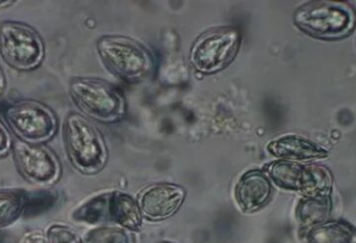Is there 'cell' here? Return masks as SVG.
<instances>
[{"mask_svg":"<svg viewBox=\"0 0 356 243\" xmlns=\"http://www.w3.org/2000/svg\"><path fill=\"white\" fill-rule=\"evenodd\" d=\"M69 162L83 175H95L106 167L108 150L100 132L77 112H69L63 125Z\"/></svg>","mask_w":356,"mask_h":243,"instance_id":"obj_1","label":"cell"},{"mask_svg":"<svg viewBox=\"0 0 356 243\" xmlns=\"http://www.w3.org/2000/svg\"><path fill=\"white\" fill-rule=\"evenodd\" d=\"M294 23L300 31L318 39L346 37L355 28V10L350 4L339 1H309L294 12Z\"/></svg>","mask_w":356,"mask_h":243,"instance_id":"obj_2","label":"cell"},{"mask_svg":"<svg viewBox=\"0 0 356 243\" xmlns=\"http://www.w3.org/2000/svg\"><path fill=\"white\" fill-rule=\"evenodd\" d=\"M3 117L15 138L27 144H45L58 132L56 112L38 100L10 102L4 108Z\"/></svg>","mask_w":356,"mask_h":243,"instance_id":"obj_3","label":"cell"},{"mask_svg":"<svg viewBox=\"0 0 356 243\" xmlns=\"http://www.w3.org/2000/svg\"><path fill=\"white\" fill-rule=\"evenodd\" d=\"M98 54L111 73L127 81H143L152 70V58L141 44L120 35H104L97 42Z\"/></svg>","mask_w":356,"mask_h":243,"instance_id":"obj_4","label":"cell"},{"mask_svg":"<svg viewBox=\"0 0 356 243\" xmlns=\"http://www.w3.org/2000/svg\"><path fill=\"white\" fill-rule=\"evenodd\" d=\"M0 58L14 70H35L45 58V44L27 23L3 21L0 23Z\"/></svg>","mask_w":356,"mask_h":243,"instance_id":"obj_5","label":"cell"},{"mask_svg":"<svg viewBox=\"0 0 356 243\" xmlns=\"http://www.w3.org/2000/svg\"><path fill=\"white\" fill-rule=\"evenodd\" d=\"M69 94L79 110L93 120L111 123L124 114V98L117 87L102 79L75 77Z\"/></svg>","mask_w":356,"mask_h":243,"instance_id":"obj_6","label":"cell"},{"mask_svg":"<svg viewBox=\"0 0 356 243\" xmlns=\"http://www.w3.org/2000/svg\"><path fill=\"white\" fill-rule=\"evenodd\" d=\"M270 181L278 187L298 192L303 196H332L334 178L322 165H303L278 160L266 167Z\"/></svg>","mask_w":356,"mask_h":243,"instance_id":"obj_7","label":"cell"},{"mask_svg":"<svg viewBox=\"0 0 356 243\" xmlns=\"http://www.w3.org/2000/svg\"><path fill=\"white\" fill-rule=\"evenodd\" d=\"M240 33L234 27L220 26L200 35L191 50V62L199 72L211 74L230 65L240 48Z\"/></svg>","mask_w":356,"mask_h":243,"instance_id":"obj_8","label":"cell"},{"mask_svg":"<svg viewBox=\"0 0 356 243\" xmlns=\"http://www.w3.org/2000/svg\"><path fill=\"white\" fill-rule=\"evenodd\" d=\"M15 165L21 177L40 187L54 185L62 175L56 153L45 144H31L14 138L12 146Z\"/></svg>","mask_w":356,"mask_h":243,"instance_id":"obj_9","label":"cell"},{"mask_svg":"<svg viewBox=\"0 0 356 243\" xmlns=\"http://www.w3.org/2000/svg\"><path fill=\"white\" fill-rule=\"evenodd\" d=\"M186 196V190L181 186L158 183L142 190L137 202L144 219L152 221H164L178 212Z\"/></svg>","mask_w":356,"mask_h":243,"instance_id":"obj_10","label":"cell"},{"mask_svg":"<svg viewBox=\"0 0 356 243\" xmlns=\"http://www.w3.org/2000/svg\"><path fill=\"white\" fill-rule=\"evenodd\" d=\"M272 182L264 171L252 169L238 179L234 196L238 208L245 213H253L263 209L271 200Z\"/></svg>","mask_w":356,"mask_h":243,"instance_id":"obj_11","label":"cell"},{"mask_svg":"<svg viewBox=\"0 0 356 243\" xmlns=\"http://www.w3.org/2000/svg\"><path fill=\"white\" fill-rule=\"evenodd\" d=\"M268 151L280 160L309 161L325 158L328 153L312 140L297 135H286L270 142Z\"/></svg>","mask_w":356,"mask_h":243,"instance_id":"obj_12","label":"cell"},{"mask_svg":"<svg viewBox=\"0 0 356 243\" xmlns=\"http://www.w3.org/2000/svg\"><path fill=\"white\" fill-rule=\"evenodd\" d=\"M300 243H356V227L343 219L299 230Z\"/></svg>","mask_w":356,"mask_h":243,"instance_id":"obj_13","label":"cell"},{"mask_svg":"<svg viewBox=\"0 0 356 243\" xmlns=\"http://www.w3.org/2000/svg\"><path fill=\"white\" fill-rule=\"evenodd\" d=\"M110 221L127 231L137 232L141 229L142 217L137 201L121 192H111L108 206Z\"/></svg>","mask_w":356,"mask_h":243,"instance_id":"obj_14","label":"cell"},{"mask_svg":"<svg viewBox=\"0 0 356 243\" xmlns=\"http://www.w3.org/2000/svg\"><path fill=\"white\" fill-rule=\"evenodd\" d=\"M332 209V196H302L296 207V219L300 230L327 221Z\"/></svg>","mask_w":356,"mask_h":243,"instance_id":"obj_15","label":"cell"},{"mask_svg":"<svg viewBox=\"0 0 356 243\" xmlns=\"http://www.w3.org/2000/svg\"><path fill=\"white\" fill-rule=\"evenodd\" d=\"M110 198L111 192L98 194L86 201L73 211V221L91 226L100 225L110 221V215H108Z\"/></svg>","mask_w":356,"mask_h":243,"instance_id":"obj_16","label":"cell"},{"mask_svg":"<svg viewBox=\"0 0 356 243\" xmlns=\"http://www.w3.org/2000/svg\"><path fill=\"white\" fill-rule=\"evenodd\" d=\"M27 190L0 188V229L23 217Z\"/></svg>","mask_w":356,"mask_h":243,"instance_id":"obj_17","label":"cell"},{"mask_svg":"<svg viewBox=\"0 0 356 243\" xmlns=\"http://www.w3.org/2000/svg\"><path fill=\"white\" fill-rule=\"evenodd\" d=\"M58 192L51 190H33L26 192L23 217H35L47 212L56 204Z\"/></svg>","mask_w":356,"mask_h":243,"instance_id":"obj_18","label":"cell"},{"mask_svg":"<svg viewBox=\"0 0 356 243\" xmlns=\"http://www.w3.org/2000/svg\"><path fill=\"white\" fill-rule=\"evenodd\" d=\"M81 243H131L129 231L120 227L99 226L88 231Z\"/></svg>","mask_w":356,"mask_h":243,"instance_id":"obj_19","label":"cell"},{"mask_svg":"<svg viewBox=\"0 0 356 243\" xmlns=\"http://www.w3.org/2000/svg\"><path fill=\"white\" fill-rule=\"evenodd\" d=\"M48 243H81V238L70 227L52 224L45 231Z\"/></svg>","mask_w":356,"mask_h":243,"instance_id":"obj_20","label":"cell"},{"mask_svg":"<svg viewBox=\"0 0 356 243\" xmlns=\"http://www.w3.org/2000/svg\"><path fill=\"white\" fill-rule=\"evenodd\" d=\"M12 134L8 126L0 120V159L4 158L10 154L13 146Z\"/></svg>","mask_w":356,"mask_h":243,"instance_id":"obj_21","label":"cell"},{"mask_svg":"<svg viewBox=\"0 0 356 243\" xmlns=\"http://www.w3.org/2000/svg\"><path fill=\"white\" fill-rule=\"evenodd\" d=\"M18 243H48V242L45 232L41 230H33V231L26 232Z\"/></svg>","mask_w":356,"mask_h":243,"instance_id":"obj_22","label":"cell"},{"mask_svg":"<svg viewBox=\"0 0 356 243\" xmlns=\"http://www.w3.org/2000/svg\"><path fill=\"white\" fill-rule=\"evenodd\" d=\"M6 85H8V81H6V74H4L3 70L0 68V98L6 93Z\"/></svg>","mask_w":356,"mask_h":243,"instance_id":"obj_23","label":"cell"},{"mask_svg":"<svg viewBox=\"0 0 356 243\" xmlns=\"http://www.w3.org/2000/svg\"><path fill=\"white\" fill-rule=\"evenodd\" d=\"M15 1H10V0H3V1H0V10L2 8H8L10 6H14Z\"/></svg>","mask_w":356,"mask_h":243,"instance_id":"obj_24","label":"cell"},{"mask_svg":"<svg viewBox=\"0 0 356 243\" xmlns=\"http://www.w3.org/2000/svg\"><path fill=\"white\" fill-rule=\"evenodd\" d=\"M3 242V235H2V232L0 231V243H2Z\"/></svg>","mask_w":356,"mask_h":243,"instance_id":"obj_25","label":"cell"},{"mask_svg":"<svg viewBox=\"0 0 356 243\" xmlns=\"http://www.w3.org/2000/svg\"><path fill=\"white\" fill-rule=\"evenodd\" d=\"M161 243H170V242H161Z\"/></svg>","mask_w":356,"mask_h":243,"instance_id":"obj_26","label":"cell"}]
</instances>
